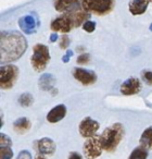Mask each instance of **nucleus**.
Listing matches in <instances>:
<instances>
[{
	"instance_id": "nucleus-5",
	"label": "nucleus",
	"mask_w": 152,
	"mask_h": 159,
	"mask_svg": "<svg viewBox=\"0 0 152 159\" xmlns=\"http://www.w3.org/2000/svg\"><path fill=\"white\" fill-rule=\"evenodd\" d=\"M19 68L13 64H5L0 69V86L3 89H10L15 84L19 77Z\"/></svg>"
},
{
	"instance_id": "nucleus-9",
	"label": "nucleus",
	"mask_w": 152,
	"mask_h": 159,
	"mask_svg": "<svg viewBox=\"0 0 152 159\" xmlns=\"http://www.w3.org/2000/svg\"><path fill=\"white\" fill-rule=\"evenodd\" d=\"M71 19L74 27H77L80 25L84 24L86 21H88L89 16H90V12H88L84 7H80L77 9L73 10V11L68 12V13H64Z\"/></svg>"
},
{
	"instance_id": "nucleus-1",
	"label": "nucleus",
	"mask_w": 152,
	"mask_h": 159,
	"mask_svg": "<svg viewBox=\"0 0 152 159\" xmlns=\"http://www.w3.org/2000/svg\"><path fill=\"white\" fill-rule=\"evenodd\" d=\"M26 48V39L19 32H2L0 35V61L2 64L18 60Z\"/></svg>"
},
{
	"instance_id": "nucleus-16",
	"label": "nucleus",
	"mask_w": 152,
	"mask_h": 159,
	"mask_svg": "<svg viewBox=\"0 0 152 159\" xmlns=\"http://www.w3.org/2000/svg\"><path fill=\"white\" fill-rule=\"evenodd\" d=\"M66 115V107L64 105H58L53 109H51L47 115V120L50 123L59 122L65 117Z\"/></svg>"
},
{
	"instance_id": "nucleus-21",
	"label": "nucleus",
	"mask_w": 152,
	"mask_h": 159,
	"mask_svg": "<svg viewBox=\"0 0 152 159\" xmlns=\"http://www.w3.org/2000/svg\"><path fill=\"white\" fill-rule=\"evenodd\" d=\"M19 102H20V105L22 107H25V108H26V107H29V106L33 105L34 97L32 96V94L24 93L20 96V98H19Z\"/></svg>"
},
{
	"instance_id": "nucleus-6",
	"label": "nucleus",
	"mask_w": 152,
	"mask_h": 159,
	"mask_svg": "<svg viewBox=\"0 0 152 159\" xmlns=\"http://www.w3.org/2000/svg\"><path fill=\"white\" fill-rule=\"evenodd\" d=\"M102 150H103V147L101 144V139L98 135L88 137L83 146V152H84V156L86 157V159L98 158L102 154Z\"/></svg>"
},
{
	"instance_id": "nucleus-33",
	"label": "nucleus",
	"mask_w": 152,
	"mask_h": 159,
	"mask_svg": "<svg viewBox=\"0 0 152 159\" xmlns=\"http://www.w3.org/2000/svg\"><path fill=\"white\" fill-rule=\"evenodd\" d=\"M150 31H152V24L150 25Z\"/></svg>"
},
{
	"instance_id": "nucleus-28",
	"label": "nucleus",
	"mask_w": 152,
	"mask_h": 159,
	"mask_svg": "<svg viewBox=\"0 0 152 159\" xmlns=\"http://www.w3.org/2000/svg\"><path fill=\"white\" fill-rule=\"evenodd\" d=\"M16 159H32V155L27 150H22Z\"/></svg>"
},
{
	"instance_id": "nucleus-31",
	"label": "nucleus",
	"mask_w": 152,
	"mask_h": 159,
	"mask_svg": "<svg viewBox=\"0 0 152 159\" xmlns=\"http://www.w3.org/2000/svg\"><path fill=\"white\" fill-rule=\"evenodd\" d=\"M58 39V35H57V33H52L50 35V42L51 43H53V42H55V40Z\"/></svg>"
},
{
	"instance_id": "nucleus-24",
	"label": "nucleus",
	"mask_w": 152,
	"mask_h": 159,
	"mask_svg": "<svg viewBox=\"0 0 152 159\" xmlns=\"http://www.w3.org/2000/svg\"><path fill=\"white\" fill-rule=\"evenodd\" d=\"M83 29H84V31L87 32V33H93L96 30V23L93 22V21H86V22L83 24Z\"/></svg>"
},
{
	"instance_id": "nucleus-13",
	"label": "nucleus",
	"mask_w": 152,
	"mask_h": 159,
	"mask_svg": "<svg viewBox=\"0 0 152 159\" xmlns=\"http://www.w3.org/2000/svg\"><path fill=\"white\" fill-rule=\"evenodd\" d=\"M20 29L25 34H33L37 31V22L32 16H24L19 20Z\"/></svg>"
},
{
	"instance_id": "nucleus-17",
	"label": "nucleus",
	"mask_w": 152,
	"mask_h": 159,
	"mask_svg": "<svg viewBox=\"0 0 152 159\" xmlns=\"http://www.w3.org/2000/svg\"><path fill=\"white\" fill-rule=\"evenodd\" d=\"M38 84L41 91L45 92H52V91H57L54 89L55 85V77L53 75L49 74V73H45L40 76L39 81H38Z\"/></svg>"
},
{
	"instance_id": "nucleus-25",
	"label": "nucleus",
	"mask_w": 152,
	"mask_h": 159,
	"mask_svg": "<svg viewBox=\"0 0 152 159\" xmlns=\"http://www.w3.org/2000/svg\"><path fill=\"white\" fill-rule=\"evenodd\" d=\"M89 60H90V56L88 53H83V55L78 56L76 61H77L78 64H86L89 62Z\"/></svg>"
},
{
	"instance_id": "nucleus-23",
	"label": "nucleus",
	"mask_w": 152,
	"mask_h": 159,
	"mask_svg": "<svg viewBox=\"0 0 152 159\" xmlns=\"http://www.w3.org/2000/svg\"><path fill=\"white\" fill-rule=\"evenodd\" d=\"M0 145L1 147H7V146L12 145V141L8 135H6L5 133H1L0 134Z\"/></svg>"
},
{
	"instance_id": "nucleus-27",
	"label": "nucleus",
	"mask_w": 152,
	"mask_h": 159,
	"mask_svg": "<svg viewBox=\"0 0 152 159\" xmlns=\"http://www.w3.org/2000/svg\"><path fill=\"white\" fill-rule=\"evenodd\" d=\"M142 79L148 84L152 85V71H143L142 72Z\"/></svg>"
},
{
	"instance_id": "nucleus-7",
	"label": "nucleus",
	"mask_w": 152,
	"mask_h": 159,
	"mask_svg": "<svg viewBox=\"0 0 152 159\" xmlns=\"http://www.w3.org/2000/svg\"><path fill=\"white\" fill-rule=\"evenodd\" d=\"M100 124L98 121L93 120L90 117H86L84 120H82V122L80 123V133L83 137H91L97 133V131L99 130Z\"/></svg>"
},
{
	"instance_id": "nucleus-3",
	"label": "nucleus",
	"mask_w": 152,
	"mask_h": 159,
	"mask_svg": "<svg viewBox=\"0 0 152 159\" xmlns=\"http://www.w3.org/2000/svg\"><path fill=\"white\" fill-rule=\"evenodd\" d=\"M49 60H50V53L47 46L42 44H37L33 48V56L31 58V63L33 69L36 72H41L47 68Z\"/></svg>"
},
{
	"instance_id": "nucleus-15",
	"label": "nucleus",
	"mask_w": 152,
	"mask_h": 159,
	"mask_svg": "<svg viewBox=\"0 0 152 159\" xmlns=\"http://www.w3.org/2000/svg\"><path fill=\"white\" fill-rule=\"evenodd\" d=\"M37 149L42 155H52L55 152V143L49 137H44L37 142Z\"/></svg>"
},
{
	"instance_id": "nucleus-20",
	"label": "nucleus",
	"mask_w": 152,
	"mask_h": 159,
	"mask_svg": "<svg viewBox=\"0 0 152 159\" xmlns=\"http://www.w3.org/2000/svg\"><path fill=\"white\" fill-rule=\"evenodd\" d=\"M148 157V149H145L142 146L136 147L129 155L128 159H147Z\"/></svg>"
},
{
	"instance_id": "nucleus-18",
	"label": "nucleus",
	"mask_w": 152,
	"mask_h": 159,
	"mask_svg": "<svg viewBox=\"0 0 152 159\" xmlns=\"http://www.w3.org/2000/svg\"><path fill=\"white\" fill-rule=\"evenodd\" d=\"M13 129L16 133L24 134L31 129V121L27 118H20V119L15 120V122L13 123Z\"/></svg>"
},
{
	"instance_id": "nucleus-26",
	"label": "nucleus",
	"mask_w": 152,
	"mask_h": 159,
	"mask_svg": "<svg viewBox=\"0 0 152 159\" xmlns=\"http://www.w3.org/2000/svg\"><path fill=\"white\" fill-rule=\"evenodd\" d=\"M70 45V38L67 35H62V37L60 38V48L66 49Z\"/></svg>"
},
{
	"instance_id": "nucleus-32",
	"label": "nucleus",
	"mask_w": 152,
	"mask_h": 159,
	"mask_svg": "<svg viewBox=\"0 0 152 159\" xmlns=\"http://www.w3.org/2000/svg\"><path fill=\"white\" fill-rule=\"evenodd\" d=\"M36 159H46V158H45L44 156H41V155H39V156L36 157Z\"/></svg>"
},
{
	"instance_id": "nucleus-4",
	"label": "nucleus",
	"mask_w": 152,
	"mask_h": 159,
	"mask_svg": "<svg viewBox=\"0 0 152 159\" xmlns=\"http://www.w3.org/2000/svg\"><path fill=\"white\" fill-rule=\"evenodd\" d=\"M82 5L90 13L104 16L113 10L114 0H82Z\"/></svg>"
},
{
	"instance_id": "nucleus-22",
	"label": "nucleus",
	"mask_w": 152,
	"mask_h": 159,
	"mask_svg": "<svg viewBox=\"0 0 152 159\" xmlns=\"http://www.w3.org/2000/svg\"><path fill=\"white\" fill-rule=\"evenodd\" d=\"M0 156H1V159H11L13 157V152L11 149V146L1 147V149H0Z\"/></svg>"
},
{
	"instance_id": "nucleus-10",
	"label": "nucleus",
	"mask_w": 152,
	"mask_h": 159,
	"mask_svg": "<svg viewBox=\"0 0 152 159\" xmlns=\"http://www.w3.org/2000/svg\"><path fill=\"white\" fill-rule=\"evenodd\" d=\"M74 27L71 19L66 14L59 16L51 22V30L53 32H62V33H68Z\"/></svg>"
},
{
	"instance_id": "nucleus-30",
	"label": "nucleus",
	"mask_w": 152,
	"mask_h": 159,
	"mask_svg": "<svg viewBox=\"0 0 152 159\" xmlns=\"http://www.w3.org/2000/svg\"><path fill=\"white\" fill-rule=\"evenodd\" d=\"M68 159H82V156H80L78 152H71L70 154V157H68Z\"/></svg>"
},
{
	"instance_id": "nucleus-14",
	"label": "nucleus",
	"mask_w": 152,
	"mask_h": 159,
	"mask_svg": "<svg viewBox=\"0 0 152 159\" xmlns=\"http://www.w3.org/2000/svg\"><path fill=\"white\" fill-rule=\"evenodd\" d=\"M150 0H130L128 3L129 12L134 16H140L143 14L149 6Z\"/></svg>"
},
{
	"instance_id": "nucleus-8",
	"label": "nucleus",
	"mask_w": 152,
	"mask_h": 159,
	"mask_svg": "<svg viewBox=\"0 0 152 159\" xmlns=\"http://www.w3.org/2000/svg\"><path fill=\"white\" fill-rule=\"evenodd\" d=\"M73 76L84 85H90L97 81V75L93 71L85 70L83 68H75L73 70Z\"/></svg>"
},
{
	"instance_id": "nucleus-29",
	"label": "nucleus",
	"mask_w": 152,
	"mask_h": 159,
	"mask_svg": "<svg viewBox=\"0 0 152 159\" xmlns=\"http://www.w3.org/2000/svg\"><path fill=\"white\" fill-rule=\"evenodd\" d=\"M72 56H73V51L72 50H67L65 55L62 57V61H63L64 63H67V62L70 61V59H71V57H72Z\"/></svg>"
},
{
	"instance_id": "nucleus-2",
	"label": "nucleus",
	"mask_w": 152,
	"mask_h": 159,
	"mask_svg": "<svg viewBox=\"0 0 152 159\" xmlns=\"http://www.w3.org/2000/svg\"><path fill=\"white\" fill-rule=\"evenodd\" d=\"M124 136V128L121 123H114L106 128L100 135L103 150L109 152H114Z\"/></svg>"
},
{
	"instance_id": "nucleus-11",
	"label": "nucleus",
	"mask_w": 152,
	"mask_h": 159,
	"mask_svg": "<svg viewBox=\"0 0 152 159\" xmlns=\"http://www.w3.org/2000/svg\"><path fill=\"white\" fill-rule=\"evenodd\" d=\"M121 93L124 95H135L139 93L141 89V82L137 77H129L122 83L121 85Z\"/></svg>"
},
{
	"instance_id": "nucleus-12",
	"label": "nucleus",
	"mask_w": 152,
	"mask_h": 159,
	"mask_svg": "<svg viewBox=\"0 0 152 159\" xmlns=\"http://www.w3.org/2000/svg\"><path fill=\"white\" fill-rule=\"evenodd\" d=\"M53 5L57 11L63 13H68L83 6L82 0H54Z\"/></svg>"
},
{
	"instance_id": "nucleus-19",
	"label": "nucleus",
	"mask_w": 152,
	"mask_h": 159,
	"mask_svg": "<svg viewBox=\"0 0 152 159\" xmlns=\"http://www.w3.org/2000/svg\"><path fill=\"white\" fill-rule=\"evenodd\" d=\"M139 143L145 149H152V126H149L143 131V133L140 136V139H139Z\"/></svg>"
}]
</instances>
